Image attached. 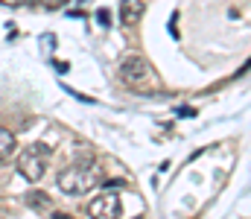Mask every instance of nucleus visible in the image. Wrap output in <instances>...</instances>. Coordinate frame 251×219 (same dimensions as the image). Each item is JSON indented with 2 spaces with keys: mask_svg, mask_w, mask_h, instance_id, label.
<instances>
[{
  "mask_svg": "<svg viewBox=\"0 0 251 219\" xmlns=\"http://www.w3.org/2000/svg\"><path fill=\"white\" fill-rule=\"evenodd\" d=\"M56 184H59V190L67 193V196H82L94 184H100V172H97V167L91 161H76V164H70L67 170L59 172Z\"/></svg>",
  "mask_w": 251,
  "mask_h": 219,
  "instance_id": "obj_1",
  "label": "nucleus"
},
{
  "mask_svg": "<svg viewBox=\"0 0 251 219\" xmlns=\"http://www.w3.org/2000/svg\"><path fill=\"white\" fill-rule=\"evenodd\" d=\"M120 76H123L126 85H131V88H137V91H146V88H155V85H158V76L152 71V65H149L143 56H137V53H131V56L123 59Z\"/></svg>",
  "mask_w": 251,
  "mask_h": 219,
  "instance_id": "obj_2",
  "label": "nucleus"
},
{
  "mask_svg": "<svg viewBox=\"0 0 251 219\" xmlns=\"http://www.w3.org/2000/svg\"><path fill=\"white\" fill-rule=\"evenodd\" d=\"M47 161H50V146L47 144H29L18 155V172L26 181H38L44 175V170H47Z\"/></svg>",
  "mask_w": 251,
  "mask_h": 219,
  "instance_id": "obj_3",
  "label": "nucleus"
},
{
  "mask_svg": "<svg viewBox=\"0 0 251 219\" xmlns=\"http://www.w3.org/2000/svg\"><path fill=\"white\" fill-rule=\"evenodd\" d=\"M88 217L91 219H120V196H117L114 190L100 193L97 199H91Z\"/></svg>",
  "mask_w": 251,
  "mask_h": 219,
  "instance_id": "obj_4",
  "label": "nucleus"
},
{
  "mask_svg": "<svg viewBox=\"0 0 251 219\" xmlns=\"http://www.w3.org/2000/svg\"><path fill=\"white\" fill-rule=\"evenodd\" d=\"M143 12H146L143 0H120V18H123V24H137L143 18Z\"/></svg>",
  "mask_w": 251,
  "mask_h": 219,
  "instance_id": "obj_5",
  "label": "nucleus"
},
{
  "mask_svg": "<svg viewBox=\"0 0 251 219\" xmlns=\"http://www.w3.org/2000/svg\"><path fill=\"white\" fill-rule=\"evenodd\" d=\"M12 149H15V135L6 132V129H0V161H6L12 155Z\"/></svg>",
  "mask_w": 251,
  "mask_h": 219,
  "instance_id": "obj_6",
  "label": "nucleus"
},
{
  "mask_svg": "<svg viewBox=\"0 0 251 219\" xmlns=\"http://www.w3.org/2000/svg\"><path fill=\"white\" fill-rule=\"evenodd\" d=\"M26 202H29L32 208H38V211L50 208V196H47V193H41V190H29V193H26Z\"/></svg>",
  "mask_w": 251,
  "mask_h": 219,
  "instance_id": "obj_7",
  "label": "nucleus"
},
{
  "mask_svg": "<svg viewBox=\"0 0 251 219\" xmlns=\"http://www.w3.org/2000/svg\"><path fill=\"white\" fill-rule=\"evenodd\" d=\"M97 21H100L102 26H105V24H111V12H108V9H100V12H97Z\"/></svg>",
  "mask_w": 251,
  "mask_h": 219,
  "instance_id": "obj_8",
  "label": "nucleus"
},
{
  "mask_svg": "<svg viewBox=\"0 0 251 219\" xmlns=\"http://www.w3.org/2000/svg\"><path fill=\"white\" fill-rule=\"evenodd\" d=\"M47 9H59V6H67V0H44Z\"/></svg>",
  "mask_w": 251,
  "mask_h": 219,
  "instance_id": "obj_9",
  "label": "nucleus"
},
{
  "mask_svg": "<svg viewBox=\"0 0 251 219\" xmlns=\"http://www.w3.org/2000/svg\"><path fill=\"white\" fill-rule=\"evenodd\" d=\"M0 3H6V6H21L24 0H0Z\"/></svg>",
  "mask_w": 251,
  "mask_h": 219,
  "instance_id": "obj_10",
  "label": "nucleus"
},
{
  "mask_svg": "<svg viewBox=\"0 0 251 219\" xmlns=\"http://www.w3.org/2000/svg\"><path fill=\"white\" fill-rule=\"evenodd\" d=\"M53 219H73V217H67V214H56Z\"/></svg>",
  "mask_w": 251,
  "mask_h": 219,
  "instance_id": "obj_11",
  "label": "nucleus"
},
{
  "mask_svg": "<svg viewBox=\"0 0 251 219\" xmlns=\"http://www.w3.org/2000/svg\"><path fill=\"white\" fill-rule=\"evenodd\" d=\"M137 219H143V217H137Z\"/></svg>",
  "mask_w": 251,
  "mask_h": 219,
  "instance_id": "obj_12",
  "label": "nucleus"
}]
</instances>
